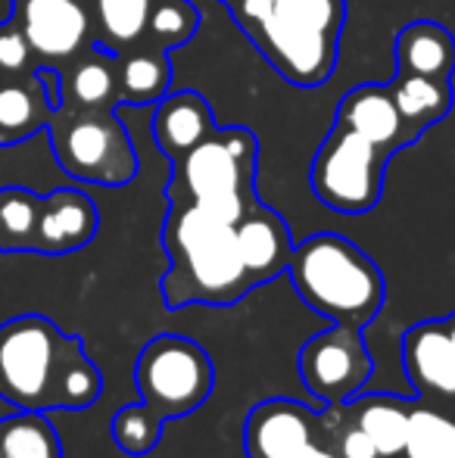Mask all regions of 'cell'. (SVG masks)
<instances>
[{"label": "cell", "mask_w": 455, "mask_h": 458, "mask_svg": "<svg viewBox=\"0 0 455 458\" xmlns=\"http://www.w3.org/2000/svg\"><path fill=\"white\" fill-rule=\"evenodd\" d=\"M169 272L163 302L184 306H234L256 287L237 250L234 225L194 199H172L163 228Z\"/></svg>", "instance_id": "cell-2"}, {"label": "cell", "mask_w": 455, "mask_h": 458, "mask_svg": "<svg viewBox=\"0 0 455 458\" xmlns=\"http://www.w3.org/2000/svg\"><path fill=\"white\" fill-rule=\"evenodd\" d=\"M41 197L25 187L0 191V253H31Z\"/></svg>", "instance_id": "cell-25"}, {"label": "cell", "mask_w": 455, "mask_h": 458, "mask_svg": "<svg viewBox=\"0 0 455 458\" xmlns=\"http://www.w3.org/2000/svg\"><path fill=\"white\" fill-rule=\"evenodd\" d=\"M396 72L452 79L455 38L440 22L421 19L396 35Z\"/></svg>", "instance_id": "cell-19"}, {"label": "cell", "mask_w": 455, "mask_h": 458, "mask_svg": "<svg viewBox=\"0 0 455 458\" xmlns=\"http://www.w3.org/2000/svg\"><path fill=\"white\" fill-rule=\"evenodd\" d=\"M100 228V212L88 193L75 187H60V191L41 197V212H38L35 247L31 253L44 256H66L75 250L88 247Z\"/></svg>", "instance_id": "cell-12"}, {"label": "cell", "mask_w": 455, "mask_h": 458, "mask_svg": "<svg viewBox=\"0 0 455 458\" xmlns=\"http://www.w3.org/2000/svg\"><path fill=\"white\" fill-rule=\"evenodd\" d=\"M200 25V13L190 0H156L147 19V35L153 38L156 50H169L190 41Z\"/></svg>", "instance_id": "cell-28"}, {"label": "cell", "mask_w": 455, "mask_h": 458, "mask_svg": "<svg viewBox=\"0 0 455 458\" xmlns=\"http://www.w3.org/2000/svg\"><path fill=\"white\" fill-rule=\"evenodd\" d=\"M274 4H278V0H234V4H231V10H234V16L240 19L243 29H249V25L259 22V19L265 16Z\"/></svg>", "instance_id": "cell-31"}, {"label": "cell", "mask_w": 455, "mask_h": 458, "mask_svg": "<svg viewBox=\"0 0 455 458\" xmlns=\"http://www.w3.org/2000/svg\"><path fill=\"white\" fill-rule=\"evenodd\" d=\"M299 380L324 405H343L365 390L375 362L362 340V327L331 325L299 346Z\"/></svg>", "instance_id": "cell-9"}, {"label": "cell", "mask_w": 455, "mask_h": 458, "mask_svg": "<svg viewBox=\"0 0 455 458\" xmlns=\"http://www.w3.org/2000/svg\"><path fill=\"white\" fill-rule=\"evenodd\" d=\"M50 109L38 75H0V147L19 144L50 122Z\"/></svg>", "instance_id": "cell-18"}, {"label": "cell", "mask_w": 455, "mask_h": 458, "mask_svg": "<svg viewBox=\"0 0 455 458\" xmlns=\"http://www.w3.org/2000/svg\"><path fill=\"white\" fill-rule=\"evenodd\" d=\"M16 16L31 56L44 63L75 60L91 38V16L81 0H19Z\"/></svg>", "instance_id": "cell-11"}, {"label": "cell", "mask_w": 455, "mask_h": 458, "mask_svg": "<svg viewBox=\"0 0 455 458\" xmlns=\"http://www.w3.org/2000/svg\"><path fill=\"white\" fill-rule=\"evenodd\" d=\"M293 458H341V455H337V449L331 446V443L324 440V434H322L318 440H312L309 446L299 449V453L293 455Z\"/></svg>", "instance_id": "cell-33"}, {"label": "cell", "mask_w": 455, "mask_h": 458, "mask_svg": "<svg viewBox=\"0 0 455 458\" xmlns=\"http://www.w3.org/2000/svg\"><path fill=\"white\" fill-rule=\"evenodd\" d=\"M156 0H94L97 44L119 56L147 35V19Z\"/></svg>", "instance_id": "cell-23"}, {"label": "cell", "mask_w": 455, "mask_h": 458, "mask_svg": "<svg viewBox=\"0 0 455 458\" xmlns=\"http://www.w3.org/2000/svg\"><path fill=\"white\" fill-rule=\"evenodd\" d=\"M287 275L299 300L331 325H371L387 300V281L371 256L328 231L293 243Z\"/></svg>", "instance_id": "cell-3"}, {"label": "cell", "mask_w": 455, "mask_h": 458, "mask_svg": "<svg viewBox=\"0 0 455 458\" xmlns=\"http://www.w3.org/2000/svg\"><path fill=\"white\" fill-rule=\"evenodd\" d=\"M390 153L337 122L312 159V191L328 209L362 216L383 193V169Z\"/></svg>", "instance_id": "cell-7"}, {"label": "cell", "mask_w": 455, "mask_h": 458, "mask_svg": "<svg viewBox=\"0 0 455 458\" xmlns=\"http://www.w3.org/2000/svg\"><path fill=\"white\" fill-rule=\"evenodd\" d=\"M402 371L421 396L455 403V344L443 321H418L402 334Z\"/></svg>", "instance_id": "cell-13"}, {"label": "cell", "mask_w": 455, "mask_h": 458, "mask_svg": "<svg viewBox=\"0 0 455 458\" xmlns=\"http://www.w3.org/2000/svg\"><path fill=\"white\" fill-rule=\"evenodd\" d=\"M225 4H228V6H231V4H234V0H225Z\"/></svg>", "instance_id": "cell-35"}, {"label": "cell", "mask_w": 455, "mask_h": 458, "mask_svg": "<svg viewBox=\"0 0 455 458\" xmlns=\"http://www.w3.org/2000/svg\"><path fill=\"white\" fill-rule=\"evenodd\" d=\"M215 131V119L209 103L197 91H178L165 94L156 103L153 113V140L165 157L175 163L190 147H197L203 138Z\"/></svg>", "instance_id": "cell-16"}, {"label": "cell", "mask_w": 455, "mask_h": 458, "mask_svg": "<svg viewBox=\"0 0 455 458\" xmlns=\"http://www.w3.org/2000/svg\"><path fill=\"white\" fill-rule=\"evenodd\" d=\"M443 325H446V331H450V337H452V344H455V312L450 315V318H443Z\"/></svg>", "instance_id": "cell-34"}, {"label": "cell", "mask_w": 455, "mask_h": 458, "mask_svg": "<svg viewBox=\"0 0 455 458\" xmlns=\"http://www.w3.org/2000/svg\"><path fill=\"white\" fill-rule=\"evenodd\" d=\"M406 458H455V418L415 405L409 418Z\"/></svg>", "instance_id": "cell-26"}, {"label": "cell", "mask_w": 455, "mask_h": 458, "mask_svg": "<svg viewBox=\"0 0 455 458\" xmlns=\"http://www.w3.org/2000/svg\"><path fill=\"white\" fill-rule=\"evenodd\" d=\"M113 103H119V56L97 44L75 56L72 72L63 79V106L110 109Z\"/></svg>", "instance_id": "cell-20"}, {"label": "cell", "mask_w": 455, "mask_h": 458, "mask_svg": "<svg viewBox=\"0 0 455 458\" xmlns=\"http://www.w3.org/2000/svg\"><path fill=\"white\" fill-rule=\"evenodd\" d=\"M412 399L402 396H352L350 403H343L346 415L362 428V434L375 443L381 458H396L406 449V434H409V418L415 411Z\"/></svg>", "instance_id": "cell-17"}, {"label": "cell", "mask_w": 455, "mask_h": 458, "mask_svg": "<svg viewBox=\"0 0 455 458\" xmlns=\"http://www.w3.org/2000/svg\"><path fill=\"white\" fill-rule=\"evenodd\" d=\"M322 437V415L297 399L274 396L253 405L243 421L247 458H293Z\"/></svg>", "instance_id": "cell-10"}, {"label": "cell", "mask_w": 455, "mask_h": 458, "mask_svg": "<svg viewBox=\"0 0 455 458\" xmlns=\"http://www.w3.org/2000/svg\"><path fill=\"white\" fill-rule=\"evenodd\" d=\"M343 0H278L249 35L274 72L297 88H318L337 66Z\"/></svg>", "instance_id": "cell-4"}, {"label": "cell", "mask_w": 455, "mask_h": 458, "mask_svg": "<svg viewBox=\"0 0 455 458\" xmlns=\"http://www.w3.org/2000/svg\"><path fill=\"white\" fill-rule=\"evenodd\" d=\"M134 384L140 403L150 405L163 421H178L213 396L215 365L197 340L181 334H159L140 350Z\"/></svg>", "instance_id": "cell-6"}, {"label": "cell", "mask_w": 455, "mask_h": 458, "mask_svg": "<svg viewBox=\"0 0 455 458\" xmlns=\"http://www.w3.org/2000/svg\"><path fill=\"white\" fill-rule=\"evenodd\" d=\"M172 63L165 50H134L119 56V103L128 106H147L159 103L169 94Z\"/></svg>", "instance_id": "cell-22"}, {"label": "cell", "mask_w": 455, "mask_h": 458, "mask_svg": "<svg viewBox=\"0 0 455 458\" xmlns=\"http://www.w3.org/2000/svg\"><path fill=\"white\" fill-rule=\"evenodd\" d=\"M31 63V47L16 22L0 25V75H22Z\"/></svg>", "instance_id": "cell-30"}, {"label": "cell", "mask_w": 455, "mask_h": 458, "mask_svg": "<svg viewBox=\"0 0 455 458\" xmlns=\"http://www.w3.org/2000/svg\"><path fill=\"white\" fill-rule=\"evenodd\" d=\"M337 122L350 128V131L362 134L371 144L383 147L387 153L418 138L400 115L390 88L383 85H358L352 91H346L341 109H337Z\"/></svg>", "instance_id": "cell-15"}, {"label": "cell", "mask_w": 455, "mask_h": 458, "mask_svg": "<svg viewBox=\"0 0 455 458\" xmlns=\"http://www.w3.org/2000/svg\"><path fill=\"white\" fill-rule=\"evenodd\" d=\"M234 234H237L240 259L256 287L274 281L278 275L287 272V262L293 256V241L287 222L274 209H268L265 203L253 199V206L234 225Z\"/></svg>", "instance_id": "cell-14"}, {"label": "cell", "mask_w": 455, "mask_h": 458, "mask_svg": "<svg viewBox=\"0 0 455 458\" xmlns=\"http://www.w3.org/2000/svg\"><path fill=\"white\" fill-rule=\"evenodd\" d=\"M104 393V374L85 344L47 315L0 325V399L19 411H81Z\"/></svg>", "instance_id": "cell-1"}, {"label": "cell", "mask_w": 455, "mask_h": 458, "mask_svg": "<svg viewBox=\"0 0 455 458\" xmlns=\"http://www.w3.org/2000/svg\"><path fill=\"white\" fill-rule=\"evenodd\" d=\"M318 415H322L324 440L337 449L341 458H381L375 449V443H371L368 437L362 434V428L346 415L343 405H328V409L318 411Z\"/></svg>", "instance_id": "cell-29"}, {"label": "cell", "mask_w": 455, "mask_h": 458, "mask_svg": "<svg viewBox=\"0 0 455 458\" xmlns=\"http://www.w3.org/2000/svg\"><path fill=\"white\" fill-rule=\"evenodd\" d=\"M4 458H63V443L44 411H19L0 421Z\"/></svg>", "instance_id": "cell-24"}, {"label": "cell", "mask_w": 455, "mask_h": 458, "mask_svg": "<svg viewBox=\"0 0 455 458\" xmlns=\"http://www.w3.org/2000/svg\"><path fill=\"white\" fill-rule=\"evenodd\" d=\"M0 458H4V449H0Z\"/></svg>", "instance_id": "cell-36"}, {"label": "cell", "mask_w": 455, "mask_h": 458, "mask_svg": "<svg viewBox=\"0 0 455 458\" xmlns=\"http://www.w3.org/2000/svg\"><path fill=\"white\" fill-rule=\"evenodd\" d=\"M165 421L144 403L122 405L113 415V440L125 455H150L163 440Z\"/></svg>", "instance_id": "cell-27"}, {"label": "cell", "mask_w": 455, "mask_h": 458, "mask_svg": "<svg viewBox=\"0 0 455 458\" xmlns=\"http://www.w3.org/2000/svg\"><path fill=\"white\" fill-rule=\"evenodd\" d=\"M256 134L243 125L215 128L209 138L175 159V182L169 184L172 199H219L253 193Z\"/></svg>", "instance_id": "cell-8"}, {"label": "cell", "mask_w": 455, "mask_h": 458, "mask_svg": "<svg viewBox=\"0 0 455 458\" xmlns=\"http://www.w3.org/2000/svg\"><path fill=\"white\" fill-rule=\"evenodd\" d=\"M35 75H38V81H41L50 109H54V113H56V109H63V75L56 72V69H50V66L35 69Z\"/></svg>", "instance_id": "cell-32"}, {"label": "cell", "mask_w": 455, "mask_h": 458, "mask_svg": "<svg viewBox=\"0 0 455 458\" xmlns=\"http://www.w3.org/2000/svg\"><path fill=\"white\" fill-rule=\"evenodd\" d=\"M50 140L56 163L79 182L122 187L138 175L134 144L110 109H56L50 115Z\"/></svg>", "instance_id": "cell-5"}, {"label": "cell", "mask_w": 455, "mask_h": 458, "mask_svg": "<svg viewBox=\"0 0 455 458\" xmlns=\"http://www.w3.org/2000/svg\"><path fill=\"white\" fill-rule=\"evenodd\" d=\"M390 94L396 100V109L406 119V125L415 134H421L427 125L440 122L452 106V79H431V75H409L396 72V81L390 85Z\"/></svg>", "instance_id": "cell-21"}]
</instances>
